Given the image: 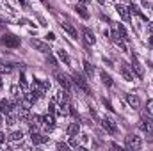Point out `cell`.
Wrapping results in <instances>:
<instances>
[{"label": "cell", "mask_w": 153, "mask_h": 151, "mask_svg": "<svg viewBox=\"0 0 153 151\" xmlns=\"http://www.w3.org/2000/svg\"><path fill=\"white\" fill-rule=\"evenodd\" d=\"M73 82H75L76 87H80L84 93H91V87H89V84H87V80H85V76H82L80 73H73Z\"/></svg>", "instance_id": "cell-1"}, {"label": "cell", "mask_w": 153, "mask_h": 151, "mask_svg": "<svg viewBox=\"0 0 153 151\" xmlns=\"http://www.w3.org/2000/svg\"><path fill=\"white\" fill-rule=\"evenodd\" d=\"M126 148L128 150H141L143 148V141H141V137H137V135H128L126 137Z\"/></svg>", "instance_id": "cell-2"}, {"label": "cell", "mask_w": 153, "mask_h": 151, "mask_svg": "<svg viewBox=\"0 0 153 151\" xmlns=\"http://www.w3.org/2000/svg\"><path fill=\"white\" fill-rule=\"evenodd\" d=\"M2 44H5V46H9V48H18V46H20V38L14 36V34H4Z\"/></svg>", "instance_id": "cell-3"}, {"label": "cell", "mask_w": 153, "mask_h": 151, "mask_svg": "<svg viewBox=\"0 0 153 151\" xmlns=\"http://www.w3.org/2000/svg\"><path fill=\"white\" fill-rule=\"evenodd\" d=\"M30 46L32 48H36L38 52H41V53H52V48L48 46V43H43V41H39V39H30Z\"/></svg>", "instance_id": "cell-4"}, {"label": "cell", "mask_w": 153, "mask_h": 151, "mask_svg": "<svg viewBox=\"0 0 153 151\" xmlns=\"http://www.w3.org/2000/svg\"><path fill=\"white\" fill-rule=\"evenodd\" d=\"M18 107V103H11L9 100H0V112L4 114H9V112H13L14 109Z\"/></svg>", "instance_id": "cell-5"}, {"label": "cell", "mask_w": 153, "mask_h": 151, "mask_svg": "<svg viewBox=\"0 0 153 151\" xmlns=\"http://www.w3.org/2000/svg\"><path fill=\"white\" fill-rule=\"evenodd\" d=\"M102 126H103V130H105L107 133H111V135H116V133H117V126H116L111 119H107V117L102 119Z\"/></svg>", "instance_id": "cell-6"}, {"label": "cell", "mask_w": 153, "mask_h": 151, "mask_svg": "<svg viewBox=\"0 0 153 151\" xmlns=\"http://www.w3.org/2000/svg\"><path fill=\"white\" fill-rule=\"evenodd\" d=\"M55 78H57V82L62 85V89H66V91L71 89V80L64 75V73H55Z\"/></svg>", "instance_id": "cell-7"}, {"label": "cell", "mask_w": 153, "mask_h": 151, "mask_svg": "<svg viewBox=\"0 0 153 151\" xmlns=\"http://www.w3.org/2000/svg\"><path fill=\"white\" fill-rule=\"evenodd\" d=\"M43 123H45V130H46V132H52V130L55 128L53 114H46V115H43Z\"/></svg>", "instance_id": "cell-8"}, {"label": "cell", "mask_w": 153, "mask_h": 151, "mask_svg": "<svg viewBox=\"0 0 153 151\" xmlns=\"http://www.w3.org/2000/svg\"><path fill=\"white\" fill-rule=\"evenodd\" d=\"M119 73H121V76H123L126 82H134V78H135V75L128 70L126 64H121V66H119Z\"/></svg>", "instance_id": "cell-9"}, {"label": "cell", "mask_w": 153, "mask_h": 151, "mask_svg": "<svg viewBox=\"0 0 153 151\" xmlns=\"http://www.w3.org/2000/svg\"><path fill=\"white\" fill-rule=\"evenodd\" d=\"M116 13H117L125 21H130V9H128V7H125V5L117 4V5H116Z\"/></svg>", "instance_id": "cell-10"}, {"label": "cell", "mask_w": 153, "mask_h": 151, "mask_svg": "<svg viewBox=\"0 0 153 151\" xmlns=\"http://www.w3.org/2000/svg\"><path fill=\"white\" fill-rule=\"evenodd\" d=\"M132 66H134L135 75L139 76V78H143V76H144V68L141 66V62H139V59H137L135 55H132Z\"/></svg>", "instance_id": "cell-11"}, {"label": "cell", "mask_w": 153, "mask_h": 151, "mask_svg": "<svg viewBox=\"0 0 153 151\" xmlns=\"http://www.w3.org/2000/svg\"><path fill=\"white\" fill-rule=\"evenodd\" d=\"M141 128L144 132H153V119L148 115H143L141 117Z\"/></svg>", "instance_id": "cell-12"}, {"label": "cell", "mask_w": 153, "mask_h": 151, "mask_svg": "<svg viewBox=\"0 0 153 151\" xmlns=\"http://www.w3.org/2000/svg\"><path fill=\"white\" fill-rule=\"evenodd\" d=\"M30 139H32V144H45V142H48V137L41 135L38 132H30Z\"/></svg>", "instance_id": "cell-13"}, {"label": "cell", "mask_w": 153, "mask_h": 151, "mask_svg": "<svg viewBox=\"0 0 153 151\" xmlns=\"http://www.w3.org/2000/svg\"><path fill=\"white\" fill-rule=\"evenodd\" d=\"M126 101H128V105H130L132 109H139V107H141V100H139L135 94H126Z\"/></svg>", "instance_id": "cell-14"}, {"label": "cell", "mask_w": 153, "mask_h": 151, "mask_svg": "<svg viewBox=\"0 0 153 151\" xmlns=\"http://www.w3.org/2000/svg\"><path fill=\"white\" fill-rule=\"evenodd\" d=\"M78 133H80V124H78V123H70V124H68V135L76 137Z\"/></svg>", "instance_id": "cell-15"}, {"label": "cell", "mask_w": 153, "mask_h": 151, "mask_svg": "<svg viewBox=\"0 0 153 151\" xmlns=\"http://www.w3.org/2000/svg\"><path fill=\"white\" fill-rule=\"evenodd\" d=\"M75 11L78 13V16H80V18H84V20H87V18H89V13H87V9H85V5H84V4H76Z\"/></svg>", "instance_id": "cell-16"}, {"label": "cell", "mask_w": 153, "mask_h": 151, "mask_svg": "<svg viewBox=\"0 0 153 151\" xmlns=\"http://www.w3.org/2000/svg\"><path fill=\"white\" fill-rule=\"evenodd\" d=\"M84 39H85V43H89V44H94V43H96V38H94V34H93V32H91L87 27L84 29Z\"/></svg>", "instance_id": "cell-17"}, {"label": "cell", "mask_w": 153, "mask_h": 151, "mask_svg": "<svg viewBox=\"0 0 153 151\" xmlns=\"http://www.w3.org/2000/svg\"><path fill=\"white\" fill-rule=\"evenodd\" d=\"M61 27H62V29H64V30H66V32H68L71 38H76V29L73 27V25H70V23L62 21V23H61Z\"/></svg>", "instance_id": "cell-18"}, {"label": "cell", "mask_w": 153, "mask_h": 151, "mask_svg": "<svg viewBox=\"0 0 153 151\" xmlns=\"http://www.w3.org/2000/svg\"><path fill=\"white\" fill-rule=\"evenodd\" d=\"M100 78H102V82H103L107 87H112V84H114V82H112V76L109 75V73L102 71V73H100Z\"/></svg>", "instance_id": "cell-19"}, {"label": "cell", "mask_w": 153, "mask_h": 151, "mask_svg": "<svg viewBox=\"0 0 153 151\" xmlns=\"http://www.w3.org/2000/svg\"><path fill=\"white\" fill-rule=\"evenodd\" d=\"M57 57H59V59H61L64 64H68V66L71 64V59H70V55H68L64 50H59V52H57Z\"/></svg>", "instance_id": "cell-20"}, {"label": "cell", "mask_w": 153, "mask_h": 151, "mask_svg": "<svg viewBox=\"0 0 153 151\" xmlns=\"http://www.w3.org/2000/svg\"><path fill=\"white\" fill-rule=\"evenodd\" d=\"M84 70H85V75L87 76H93V73H94V68H93V64L89 61H84Z\"/></svg>", "instance_id": "cell-21"}, {"label": "cell", "mask_w": 153, "mask_h": 151, "mask_svg": "<svg viewBox=\"0 0 153 151\" xmlns=\"http://www.w3.org/2000/svg\"><path fill=\"white\" fill-rule=\"evenodd\" d=\"M117 34L121 36V39H123V41H128V34H126V30H125V27H123L121 23L117 25Z\"/></svg>", "instance_id": "cell-22"}, {"label": "cell", "mask_w": 153, "mask_h": 151, "mask_svg": "<svg viewBox=\"0 0 153 151\" xmlns=\"http://www.w3.org/2000/svg\"><path fill=\"white\" fill-rule=\"evenodd\" d=\"M22 137H23V133H22V132H13V133L9 135V141L16 142V141H22Z\"/></svg>", "instance_id": "cell-23"}, {"label": "cell", "mask_w": 153, "mask_h": 151, "mask_svg": "<svg viewBox=\"0 0 153 151\" xmlns=\"http://www.w3.org/2000/svg\"><path fill=\"white\" fill-rule=\"evenodd\" d=\"M11 93H13V96H14V98H20L23 91H22V89H20L18 85H13V87H11Z\"/></svg>", "instance_id": "cell-24"}, {"label": "cell", "mask_w": 153, "mask_h": 151, "mask_svg": "<svg viewBox=\"0 0 153 151\" xmlns=\"http://www.w3.org/2000/svg\"><path fill=\"white\" fill-rule=\"evenodd\" d=\"M146 112H148V115H153V100H148V103H146Z\"/></svg>", "instance_id": "cell-25"}, {"label": "cell", "mask_w": 153, "mask_h": 151, "mask_svg": "<svg viewBox=\"0 0 153 151\" xmlns=\"http://www.w3.org/2000/svg\"><path fill=\"white\" fill-rule=\"evenodd\" d=\"M70 148H76V150L80 148V144H78V141H76L75 137H71V139H70Z\"/></svg>", "instance_id": "cell-26"}, {"label": "cell", "mask_w": 153, "mask_h": 151, "mask_svg": "<svg viewBox=\"0 0 153 151\" xmlns=\"http://www.w3.org/2000/svg\"><path fill=\"white\" fill-rule=\"evenodd\" d=\"M20 84H22V89L27 91V80H25V75H23V73H22V76H20Z\"/></svg>", "instance_id": "cell-27"}, {"label": "cell", "mask_w": 153, "mask_h": 151, "mask_svg": "<svg viewBox=\"0 0 153 151\" xmlns=\"http://www.w3.org/2000/svg\"><path fill=\"white\" fill-rule=\"evenodd\" d=\"M11 70H13L11 66H4V64H0V71H2V73H11Z\"/></svg>", "instance_id": "cell-28"}, {"label": "cell", "mask_w": 153, "mask_h": 151, "mask_svg": "<svg viewBox=\"0 0 153 151\" xmlns=\"http://www.w3.org/2000/svg\"><path fill=\"white\" fill-rule=\"evenodd\" d=\"M102 103H103L109 110H112V112H114V109H112V105H111V101H109V100H105V98H103V100H102Z\"/></svg>", "instance_id": "cell-29"}, {"label": "cell", "mask_w": 153, "mask_h": 151, "mask_svg": "<svg viewBox=\"0 0 153 151\" xmlns=\"http://www.w3.org/2000/svg\"><path fill=\"white\" fill-rule=\"evenodd\" d=\"M46 61H48L52 66H55V64H57V61H55V57H52V53H48V59H46Z\"/></svg>", "instance_id": "cell-30"}, {"label": "cell", "mask_w": 153, "mask_h": 151, "mask_svg": "<svg viewBox=\"0 0 153 151\" xmlns=\"http://www.w3.org/2000/svg\"><path fill=\"white\" fill-rule=\"evenodd\" d=\"M45 38H46V41H55V34H53V32H48V34H46V36H45Z\"/></svg>", "instance_id": "cell-31"}, {"label": "cell", "mask_w": 153, "mask_h": 151, "mask_svg": "<svg viewBox=\"0 0 153 151\" xmlns=\"http://www.w3.org/2000/svg\"><path fill=\"white\" fill-rule=\"evenodd\" d=\"M57 150H68V144H64V142H59V144H57Z\"/></svg>", "instance_id": "cell-32"}, {"label": "cell", "mask_w": 153, "mask_h": 151, "mask_svg": "<svg viewBox=\"0 0 153 151\" xmlns=\"http://www.w3.org/2000/svg\"><path fill=\"white\" fill-rule=\"evenodd\" d=\"M148 30H150V34H153V21H148Z\"/></svg>", "instance_id": "cell-33"}, {"label": "cell", "mask_w": 153, "mask_h": 151, "mask_svg": "<svg viewBox=\"0 0 153 151\" xmlns=\"http://www.w3.org/2000/svg\"><path fill=\"white\" fill-rule=\"evenodd\" d=\"M111 148H114V150H119V151H121V148H119V144H116V142H112V144H111Z\"/></svg>", "instance_id": "cell-34"}, {"label": "cell", "mask_w": 153, "mask_h": 151, "mask_svg": "<svg viewBox=\"0 0 153 151\" xmlns=\"http://www.w3.org/2000/svg\"><path fill=\"white\" fill-rule=\"evenodd\" d=\"M148 44H150V48H153V38L148 39Z\"/></svg>", "instance_id": "cell-35"}, {"label": "cell", "mask_w": 153, "mask_h": 151, "mask_svg": "<svg viewBox=\"0 0 153 151\" xmlns=\"http://www.w3.org/2000/svg\"><path fill=\"white\" fill-rule=\"evenodd\" d=\"M4 141H5V135H4V133H0V142H4Z\"/></svg>", "instance_id": "cell-36"}, {"label": "cell", "mask_w": 153, "mask_h": 151, "mask_svg": "<svg viewBox=\"0 0 153 151\" xmlns=\"http://www.w3.org/2000/svg\"><path fill=\"white\" fill-rule=\"evenodd\" d=\"M96 2H98V4H102V5L105 4V0H96Z\"/></svg>", "instance_id": "cell-37"}, {"label": "cell", "mask_w": 153, "mask_h": 151, "mask_svg": "<svg viewBox=\"0 0 153 151\" xmlns=\"http://www.w3.org/2000/svg\"><path fill=\"white\" fill-rule=\"evenodd\" d=\"M80 2H82V4H87V2H89V0H80Z\"/></svg>", "instance_id": "cell-38"}, {"label": "cell", "mask_w": 153, "mask_h": 151, "mask_svg": "<svg viewBox=\"0 0 153 151\" xmlns=\"http://www.w3.org/2000/svg\"><path fill=\"white\" fill-rule=\"evenodd\" d=\"M0 89H2V80H0Z\"/></svg>", "instance_id": "cell-39"}]
</instances>
